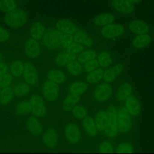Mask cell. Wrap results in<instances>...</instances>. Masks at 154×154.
<instances>
[{
  "mask_svg": "<svg viewBox=\"0 0 154 154\" xmlns=\"http://www.w3.org/2000/svg\"><path fill=\"white\" fill-rule=\"evenodd\" d=\"M5 23L12 28H18L22 26L27 20V14L23 10L16 8L7 12L4 17Z\"/></svg>",
  "mask_w": 154,
  "mask_h": 154,
  "instance_id": "obj_1",
  "label": "cell"
},
{
  "mask_svg": "<svg viewBox=\"0 0 154 154\" xmlns=\"http://www.w3.org/2000/svg\"><path fill=\"white\" fill-rule=\"evenodd\" d=\"M63 33L57 29H51L45 32L43 36V42L45 47L53 49L61 45Z\"/></svg>",
  "mask_w": 154,
  "mask_h": 154,
  "instance_id": "obj_2",
  "label": "cell"
},
{
  "mask_svg": "<svg viewBox=\"0 0 154 154\" xmlns=\"http://www.w3.org/2000/svg\"><path fill=\"white\" fill-rule=\"evenodd\" d=\"M108 121L107 127L105 131V134L111 138L116 137L119 132L117 111L113 106H110L107 109Z\"/></svg>",
  "mask_w": 154,
  "mask_h": 154,
  "instance_id": "obj_3",
  "label": "cell"
},
{
  "mask_svg": "<svg viewBox=\"0 0 154 154\" xmlns=\"http://www.w3.org/2000/svg\"><path fill=\"white\" fill-rule=\"evenodd\" d=\"M117 122L119 131L125 133L130 130L132 126L131 114L125 107L121 108L117 112Z\"/></svg>",
  "mask_w": 154,
  "mask_h": 154,
  "instance_id": "obj_4",
  "label": "cell"
},
{
  "mask_svg": "<svg viewBox=\"0 0 154 154\" xmlns=\"http://www.w3.org/2000/svg\"><path fill=\"white\" fill-rule=\"evenodd\" d=\"M59 90L58 85L49 79L45 82L42 87V92L44 96L50 101H54L58 98Z\"/></svg>",
  "mask_w": 154,
  "mask_h": 154,
  "instance_id": "obj_5",
  "label": "cell"
},
{
  "mask_svg": "<svg viewBox=\"0 0 154 154\" xmlns=\"http://www.w3.org/2000/svg\"><path fill=\"white\" fill-rule=\"evenodd\" d=\"M124 31V27L122 25L111 23L103 27L101 34L106 38H112L122 35Z\"/></svg>",
  "mask_w": 154,
  "mask_h": 154,
  "instance_id": "obj_6",
  "label": "cell"
},
{
  "mask_svg": "<svg viewBox=\"0 0 154 154\" xmlns=\"http://www.w3.org/2000/svg\"><path fill=\"white\" fill-rule=\"evenodd\" d=\"M31 112L36 117H43L46 112V108L43 99L38 95L34 94L30 100Z\"/></svg>",
  "mask_w": 154,
  "mask_h": 154,
  "instance_id": "obj_7",
  "label": "cell"
},
{
  "mask_svg": "<svg viewBox=\"0 0 154 154\" xmlns=\"http://www.w3.org/2000/svg\"><path fill=\"white\" fill-rule=\"evenodd\" d=\"M23 79L29 85H33L38 81V75L35 67L29 62H26L23 66Z\"/></svg>",
  "mask_w": 154,
  "mask_h": 154,
  "instance_id": "obj_8",
  "label": "cell"
},
{
  "mask_svg": "<svg viewBox=\"0 0 154 154\" xmlns=\"http://www.w3.org/2000/svg\"><path fill=\"white\" fill-rule=\"evenodd\" d=\"M112 94V88L108 83H103L99 85L95 89L94 96L95 99L99 102L106 100Z\"/></svg>",
  "mask_w": 154,
  "mask_h": 154,
  "instance_id": "obj_9",
  "label": "cell"
},
{
  "mask_svg": "<svg viewBox=\"0 0 154 154\" xmlns=\"http://www.w3.org/2000/svg\"><path fill=\"white\" fill-rule=\"evenodd\" d=\"M24 49L26 55L31 58L38 57L40 54V45L37 40L32 38L26 41Z\"/></svg>",
  "mask_w": 154,
  "mask_h": 154,
  "instance_id": "obj_10",
  "label": "cell"
},
{
  "mask_svg": "<svg viewBox=\"0 0 154 154\" xmlns=\"http://www.w3.org/2000/svg\"><path fill=\"white\" fill-rule=\"evenodd\" d=\"M66 139L71 143H77L81 138V132L79 127L74 123H69L64 128Z\"/></svg>",
  "mask_w": 154,
  "mask_h": 154,
  "instance_id": "obj_11",
  "label": "cell"
},
{
  "mask_svg": "<svg viewBox=\"0 0 154 154\" xmlns=\"http://www.w3.org/2000/svg\"><path fill=\"white\" fill-rule=\"evenodd\" d=\"M56 29L64 34H74L78 30L79 28L72 22L67 19H61L56 23Z\"/></svg>",
  "mask_w": 154,
  "mask_h": 154,
  "instance_id": "obj_12",
  "label": "cell"
},
{
  "mask_svg": "<svg viewBox=\"0 0 154 154\" xmlns=\"http://www.w3.org/2000/svg\"><path fill=\"white\" fill-rule=\"evenodd\" d=\"M125 108L131 116H137L140 113L141 105L138 100L132 95L129 96L125 99Z\"/></svg>",
  "mask_w": 154,
  "mask_h": 154,
  "instance_id": "obj_13",
  "label": "cell"
},
{
  "mask_svg": "<svg viewBox=\"0 0 154 154\" xmlns=\"http://www.w3.org/2000/svg\"><path fill=\"white\" fill-rule=\"evenodd\" d=\"M112 5L117 11L125 14H131L134 10L133 4L128 0H112Z\"/></svg>",
  "mask_w": 154,
  "mask_h": 154,
  "instance_id": "obj_14",
  "label": "cell"
},
{
  "mask_svg": "<svg viewBox=\"0 0 154 154\" xmlns=\"http://www.w3.org/2000/svg\"><path fill=\"white\" fill-rule=\"evenodd\" d=\"M124 66L122 64H118L109 68L104 72L103 79L106 82H112L117 76H119L123 70Z\"/></svg>",
  "mask_w": 154,
  "mask_h": 154,
  "instance_id": "obj_15",
  "label": "cell"
},
{
  "mask_svg": "<svg viewBox=\"0 0 154 154\" xmlns=\"http://www.w3.org/2000/svg\"><path fill=\"white\" fill-rule=\"evenodd\" d=\"M26 126L28 131L34 135H39L43 132L42 125L35 116H30L28 119Z\"/></svg>",
  "mask_w": 154,
  "mask_h": 154,
  "instance_id": "obj_16",
  "label": "cell"
},
{
  "mask_svg": "<svg viewBox=\"0 0 154 154\" xmlns=\"http://www.w3.org/2000/svg\"><path fill=\"white\" fill-rule=\"evenodd\" d=\"M58 137L54 129H49L43 137L44 144L49 148H54L58 144Z\"/></svg>",
  "mask_w": 154,
  "mask_h": 154,
  "instance_id": "obj_17",
  "label": "cell"
},
{
  "mask_svg": "<svg viewBox=\"0 0 154 154\" xmlns=\"http://www.w3.org/2000/svg\"><path fill=\"white\" fill-rule=\"evenodd\" d=\"M108 121L107 111L105 110L99 111L95 116V125L97 129L100 132H105Z\"/></svg>",
  "mask_w": 154,
  "mask_h": 154,
  "instance_id": "obj_18",
  "label": "cell"
},
{
  "mask_svg": "<svg viewBox=\"0 0 154 154\" xmlns=\"http://www.w3.org/2000/svg\"><path fill=\"white\" fill-rule=\"evenodd\" d=\"M130 31L135 34H147L149 31L148 25L140 20H134L129 25Z\"/></svg>",
  "mask_w": 154,
  "mask_h": 154,
  "instance_id": "obj_19",
  "label": "cell"
},
{
  "mask_svg": "<svg viewBox=\"0 0 154 154\" xmlns=\"http://www.w3.org/2000/svg\"><path fill=\"white\" fill-rule=\"evenodd\" d=\"M73 42L81 44L87 47H90L93 45V41L88 35L82 30H78L73 34Z\"/></svg>",
  "mask_w": 154,
  "mask_h": 154,
  "instance_id": "obj_20",
  "label": "cell"
},
{
  "mask_svg": "<svg viewBox=\"0 0 154 154\" xmlns=\"http://www.w3.org/2000/svg\"><path fill=\"white\" fill-rule=\"evenodd\" d=\"M76 54L66 52L58 54L56 57L55 61L58 66H66L69 63L76 60Z\"/></svg>",
  "mask_w": 154,
  "mask_h": 154,
  "instance_id": "obj_21",
  "label": "cell"
},
{
  "mask_svg": "<svg viewBox=\"0 0 154 154\" xmlns=\"http://www.w3.org/2000/svg\"><path fill=\"white\" fill-rule=\"evenodd\" d=\"M45 34L44 26L38 22H35L32 24L30 28V35L31 38L38 40L41 39Z\"/></svg>",
  "mask_w": 154,
  "mask_h": 154,
  "instance_id": "obj_22",
  "label": "cell"
},
{
  "mask_svg": "<svg viewBox=\"0 0 154 154\" xmlns=\"http://www.w3.org/2000/svg\"><path fill=\"white\" fill-rule=\"evenodd\" d=\"M152 40L151 37L147 34H138L132 41L133 46L138 49L143 48L148 45Z\"/></svg>",
  "mask_w": 154,
  "mask_h": 154,
  "instance_id": "obj_23",
  "label": "cell"
},
{
  "mask_svg": "<svg viewBox=\"0 0 154 154\" xmlns=\"http://www.w3.org/2000/svg\"><path fill=\"white\" fill-rule=\"evenodd\" d=\"M69 90L71 94L80 96L87 91V85L84 82L76 81L70 85Z\"/></svg>",
  "mask_w": 154,
  "mask_h": 154,
  "instance_id": "obj_24",
  "label": "cell"
},
{
  "mask_svg": "<svg viewBox=\"0 0 154 154\" xmlns=\"http://www.w3.org/2000/svg\"><path fill=\"white\" fill-rule=\"evenodd\" d=\"M115 17L113 14L110 13H103L95 17L94 23L98 26H105L112 23Z\"/></svg>",
  "mask_w": 154,
  "mask_h": 154,
  "instance_id": "obj_25",
  "label": "cell"
},
{
  "mask_svg": "<svg viewBox=\"0 0 154 154\" xmlns=\"http://www.w3.org/2000/svg\"><path fill=\"white\" fill-rule=\"evenodd\" d=\"M82 125L87 132L90 135H95L97 134V129L95 125L94 120L90 116H86L83 119Z\"/></svg>",
  "mask_w": 154,
  "mask_h": 154,
  "instance_id": "obj_26",
  "label": "cell"
},
{
  "mask_svg": "<svg viewBox=\"0 0 154 154\" xmlns=\"http://www.w3.org/2000/svg\"><path fill=\"white\" fill-rule=\"evenodd\" d=\"M49 80L57 84H61L66 80V76L64 73L58 69H53L50 70L47 75Z\"/></svg>",
  "mask_w": 154,
  "mask_h": 154,
  "instance_id": "obj_27",
  "label": "cell"
},
{
  "mask_svg": "<svg viewBox=\"0 0 154 154\" xmlns=\"http://www.w3.org/2000/svg\"><path fill=\"white\" fill-rule=\"evenodd\" d=\"M131 85L128 83H123L120 85L117 93V97L120 101L125 100L132 93Z\"/></svg>",
  "mask_w": 154,
  "mask_h": 154,
  "instance_id": "obj_28",
  "label": "cell"
},
{
  "mask_svg": "<svg viewBox=\"0 0 154 154\" xmlns=\"http://www.w3.org/2000/svg\"><path fill=\"white\" fill-rule=\"evenodd\" d=\"M79 100V96L72 94L67 96L63 102V109L66 111H72L74 106L78 104Z\"/></svg>",
  "mask_w": 154,
  "mask_h": 154,
  "instance_id": "obj_29",
  "label": "cell"
},
{
  "mask_svg": "<svg viewBox=\"0 0 154 154\" xmlns=\"http://www.w3.org/2000/svg\"><path fill=\"white\" fill-rule=\"evenodd\" d=\"M14 95L13 90L10 87H2L0 91V103L2 105L8 104Z\"/></svg>",
  "mask_w": 154,
  "mask_h": 154,
  "instance_id": "obj_30",
  "label": "cell"
},
{
  "mask_svg": "<svg viewBox=\"0 0 154 154\" xmlns=\"http://www.w3.org/2000/svg\"><path fill=\"white\" fill-rule=\"evenodd\" d=\"M103 69L101 68H97L93 71L88 73V75L87 76V81L91 84L98 82L103 78Z\"/></svg>",
  "mask_w": 154,
  "mask_h": 154,
  "instance_id": "obj_31",
  "label": "cell"
},
{
  "mask_svg": "<svg viewBox=\"0 0 154 154\" xmlns=\"http://www.w3.org/2000/svg\"><path fill=\"white\" fill-rule=\"evenodd\" d=\"M23 63L19 60L13 61L10 66V72L11 75L16 77H20L23 73Z\"/></svg>",
  "mask_w": 154,
  "mask_h": 154,
  "instance_id": "obj_32",
  "label": "cell"
},
{
  "mask_svg": "<svg viewBox=\"0 0 154 154\" xmlns=\"http://www.w3.org/2000/svg\"><path fill=\"white\" fill-rule=\"evenodd\" d=\"M97 61L99 65L102 67H106L110 65L112 61L110 54L107 52H102L100 53L97 57Z\"/></svg>",
  "mask_w": 154,
  "mask_h": 154,
  "instance_id": "obj_33",
  "label": "cell"
},
{
  "mask_svg": "<svg viewBox=\"0 0 154 154\" xmlns=\"http://www.w3.org/2000/svg\"><path fill=\"white\" fill-rule=\"evenodd\" d=\"M67 66V69L68 72L72 75L76 76L79 75L82 70L81 64L79 62L76 61H73L69 63Z\"/></svg>",
  "mask_w": 154,
  "mask_h": 154,
  "instance_id": "obj_34",
  "label": "cell"
},
{
  "mask_svg": "<svg viewBox=\"0 0 154 154\" xmlns=\"http://www.w3.org/2000/svg\"><path fill=\"white\" fill-rule=\"evenodd\" d=\"M17 7L14 0H0V10L4 12H9Z\"/></svg>",
  "mask_w": 154,
  "mask_h": 154,
  "instance_id": "obj_35",
  "label": "cell"
},
{
  "mask_svg": "<svg viewBox=\"0 0 154 154\" xmlns=\"http://www.w3.org/2000/svg\"><path fill=\"white\" fill-rule=\"evenodd\" d=\"M96 57V53L93 50H87L81 53L78 58V61L80 63H85V62L95 58Z\"/></svg>",
  "mask_w": 154,
  "mask_h": 154,
  "instance_id": "obj_36",
  "label": "cell"
},
{
  "mask_svg": "<svg viewBox=\"0 0 154 154\" xmlns=\"http://www.w3.org/2000/svg\"><path fill=\"white\" fill-rule=\"evenodd\" d=\"M31 112V105L30 101H23L18 103L16 106V113L23 115Z\"/></svg>",
  "mask_w": 154,
  "mask_h": 154,
  "instance_id": "obj_37",
  "label": "cell"
},
{
  "mask_svg": "<svg viewBox=\"0 0 154 154\" xmlns=\"http://www.w3.org/2000/svg\"><path fill=\"white\" fill-rule=\"evenodd\" d=\"M30 91V87L28 84L20 83L16 85L14 89L13 92L14 94L18 96H21L28 94Z\"/></svg>",
  "mask_w": 154,
  "mask_h": 154,
  "instance_id": "obj_38",
  "label": "cell"
},
{
  "mask_svg": "<svg viewBox=\"0 0 154 154\" xmlns=\"http://www.w3.org/2000/svg\"><path fill=\"white\" fill-rule=\"evenodd\" d=\"M73 116L79 119H83L87 116V111L85 107L82 105H76L72 109Z\"/></svg>",
  "mask_w": 154,
  "mask_h": 154,
  "instance_id": "obj_39",
  "label": "cell"
},
{
  "mask_svg": "<svg viewBox=\"0 0 154 154\" xmlns=\"http://www.w3.org/2000/svg\"><path fill=\"white\" fill-rule=\"evenodd\" d=\"M84 49V46L76 43V42H73L70 45H69L66 48V52L72 53V54H77L79 53H81Z\"/></svg>",
  "mask_w": 154,
  "mask_h": 154,
  "instance_id": "obj_40",
  "label": "cell"
},
{
  "mask_svg": "<svg viewBox=\"0 0 154 154\" xmlns=\"http://www.w3.org/2000/svg\"><path fill=\"white\" fill-rule=\"evenodd\" d=\"M116 152L126 153H132L134 152V147L131 144L128 143H126V142L122 143L118 146Z\"/></svg>",
  "mask_w": 154,
  "mask_h": 154,
  "instance_id": "obj_41",
  "label": "cell"
},
{
  "mask_svg": "<svg viewBox=\"0 0 154 154\" xmlns=\"http://www.w3.org/2000/svg\"><path fill=\"white\" fill-rule=\"evenodd\" d=\"M99 66V63L97 60L95 58L90 60L87 62L85 63L84 64V69L86 72L90 73L96 69H97Z\"/></svg>",
  "mask_w": 154,
  "mask_h": 154,
  "instance_id": "obj_42",
  "label": "cell"
},
{
  "mask_svg": "<svg viewBox=\"0 0 154 154\" xmlns=\"http://www.w3.org/2000/svg\"><path fill=\"white\" fill-rule=\"evenodd\" d=\"M12 80V76L8 73L0 75V87H5L8 86L11 84Z\"/></svg>",
  "mask_w": 154,
  "mask_h": 154,
  "instance_id": "obj_43",
  "label": "cell"
},
{
  "mask_svg": "<svg viewBox=\"0 0 154 154\" xmlns=\"http://www.w3.org/2000/svg\"><path fill=\"white\" fill-rule=\"evenodd\" d=\"M99 151L100 153H112L114 148L109 142L103 141L99 145Z\"/></svg>",
  "mask_w": 154,
  "mask_h": 154,
  "instance_id": "obj_44",
  "label": "cell"
},
{
  "mask_svg": "<svg viewBox=\"0 0 154 154\" xmlns=\"http://www.w3.org/2000/svg\"><path fill=\"white\" fill-rule=\"evenodd\" d=\"M73 35L70 34H64L61 41V46L66 48L69 45L73 42Z\"/></svg>",
  "mask_w": 154,
  "mask_h": 154,
  "instance_id": "obj_45",
  "label": "cell"
},
{
  "mask_svg": "<svg viewBox=\"0 0 154 154\" xmlns=\"http://www.w3.org/2000/svg\"><path fill=\"white\" fill-rule=\"evenodd\" d=\"M9 37V32L7 29L0 26V42H6L7 40H8Z\"/></svg>",
  "mask_w": 154,
  "mask_h": 154,
  "instance_id": "obj_46",
  "label": "cell"
},
{
  "mask_svg": "<svg viewBox=\"0 0 154 154\" xmlns=\"http://www.w3.org/2000/svg\"><path fill=\"white\" fill-rule=\"evenodd\" d=\"M8 72V66L4 63L0 62V75L5 74Z\"/></svg>",
  "mask_w": 154,
  "mask_h": 154,
  "instance_id": "obj_47",
  "label": "cell"
},
{
  "mask_svg": "<svg viewBox=\"0 0 154 154\" xmlns=\"http://www.w3.org/2000/svg\"><path fill=\"white\" fill-rule=\"evenodd\" d=\"M128 1H129L130 2H131L132 4H135V3L140 2L141 0H128Z\"/></svg>",
  "mask_w": 154,
  "mask_h": 154,
  "instance_id": "obj_48",
  "label": "cell"
},
{
  "mask_svg": "<svg viewBox=\"0 0 154 154\" xmlns=\"http://www.w3.org/2000/svg\"><path fill=\"white\" fill-rule=\"evenodd\" d=\"M2 55L1 53H0V62H1V60H2Z\"/></svg>",
  "mask_w": 154,
  "mask_h": 154,
  "instance_id": "obj_49",
  "label": "cell"
},
{
  "mask_svg": "<svg viewBox=\"0 0 154 154\" xmlns=\"http://www.w3.org/2000/svg\"><path fill=\"white\" fill-rule=\"evenodd\" d=\"M0 91H1V90H0Z\"/></svg>",
  "mask_w": 154,
  "mask_h": 154,
  "instance_id": "obj_50",
  "label": "cell"
}]
</instances>
